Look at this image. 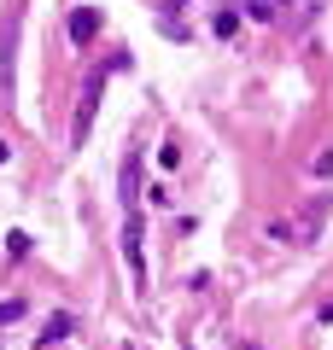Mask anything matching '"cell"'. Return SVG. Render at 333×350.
I'll return each instance as SVG.
<instances>
[{
	"label": "cell",
	"mask_w": 333,
	"mask_h": 350,
	"mask_svg": "<svg viewBox=\"0 0 333 350\" xmlns=\"http://www.w3.org/2000/svg\"><path fill=\"white\" fill-rule=\"evenodd\" d=\"M129 64H135L129 53H111V59H99L94 70H88V82H82V105H76V123H71V140H76V146L94 135V117H99V100H106V82H111L117 70H129Z\"/></svg>",
	"instance_id": "6da1fadb"
},
{
	"label": "cell",
	"mask_w": 333,
	"mask_h": 350,
	"mask_svg": "<svg viewBox=\"0 0 333 350\" xmlns=\"http://www.w3.org/2000/svg\"><path fill=\"white\" fill-rule=\"evenodd\" d=\"M18 94V12L0 24V100Z\"/></svg>",
	"instance_id": "7a4b0ae2"
},
{
	"label": "cell",
	"mask_w": 333,
	"mask_h": 350,
	"mask_svg": "<svg viewBox=\"0 0 333 350\" xmlns=\"http://www.w3.org/2000/svg\"><path fill=\"white\" fill-rule=\"evenodd\" d=\"M123 262H129V280L135 292H147V257H140V211L123 216Z\"/></svg>",
	"instance_id": "3957f363"
},
{
	"label": "cell",
	"mask_w": 333,
	"mask_h": 350,
	"mask_svg": "<svg viewBox=\"0 0 333 350\" xmlns=\"http://www.w3.org/2000/svg\"><path fill=\"white\" fill-rule=\"evenodd\" d=\"M99 36V6H76L71 12V41H94Z\"/></svg>",
	"instance_id": "277c9868"
},
{
	"label": "cell",
	"mask_w": 333,
	"mask_h": 350,
	"mask_svg": "<svg viewBox=\"0 0 333 350\" xmlns=\"http://www.w3.org/2000/svg\"><path fill=\"white\" fill-rule=\"evenodd\" d=\"M71 327H76V315H71V310H59V315H47V327H41V338H36V345H59V338L71 333Z\"/></svg>",
	"instance_id": "5b68a950"
},
{
	"label": "cell",
	"mask_w": 333,
	"mask_h": 350,
	"mask_svg": "<svg viewBox=\"0 0 333 350\" xmlns=\"http://www.w3.org/2000/svg\"><path fill=\"white\" fill-rule=\"evenodd\" d=\"M210 29H217V36H234V29H240V12H234V6H222V12L210 18Z\"/></svg>",
	"instance_id": "8992f818"
},
{
	"label": "cell",
	"mask_w": 333,
	"mask_h": 350,
	"mask_svg": "<svg viewBox=\"0 0 333 350\" xmlns=\"http://www.w3.org/2000/svg\"><path fill=\"white\" fill-rule=\"evenodd\" d=\"M246 18H258V24H275V18H281V6H275V0H251Z\"/></svg>",
	"instance_id": "52a82bcc"
},
{
	"label": "cell",
	"mask_w": 333,
	"mask_h": 350,
	"mask_svg": "<svg viewBox=\"0 0 333 350\" xmlns=\"http://www.w3.org/2000/svg\"><path fill=\"white\" fill-rule=\"evenodd\" d=\"M6 251H12V257H29V234H24V228H12V234H6Z\"/></svg>",
	"instance_id": "ba28073f"
},
{
	"label": "cell",
	"mask_w": 333,
	"mask_h": 350,
	"mask_svg": "<svg viewBox=\"0 0 333 350\" xmlns=\"http://www.w3.org/2000/svg\"><path fill=\"white\" fill-rule=\"evenodd\" d=\"M158 163H164V170H175V163H182V146H175V135L164 140V152H158Z\"/></svg>",
	"instance_id": "9c48e42d"
},
{
	"label": "cell",
	"mask_w": 333,
	"mask_h": 350,
	"mask_svg": "<svg viewBox=\"0 0 333 350\" xmlns=\"http://www.w3.org/2000/svg\"><path fill=\"white\" fill-rule=\"evenodd\" d=\"M24 315V304H0V321H18Z\"/></svg>",
	"instance_id": "30bf717a"
},
{
	"label": "cell",
	"mask_w": 333,
	"mask_h": 350,
	"mask_svg": "<svg viewBox=\"0 0 333 350\" xmlns=\"http://www.w3.org/2000/svg\"><path fill=\"white\" fill-rule=\"evenodd\" d=\"M316 321H333V304H321V315H316Z\"/></svg>",
	"instance_id": "8fae6325"
},
{
	"label": "cell",
	"mask_w": 333,
	"mask_h": 350,
	"mask_svg": "<svg viewBox=\"0 0 333 350\" xmlns=\"http://www.w3.org/2000/svg\"><path fill=\"white\" fill-rule=\"evenodd\" d=\"M6 158H12V146H6V140H0V163H6Z\"/></svg>",
	"instance_id": "7c38bea8"
},
{
	"label": "cell",
	"mask_w": 333,
	"mask_h": 350,
	"mask_svg": "<svg viewBox=\"0 0 333 350\" xmlns=\"http://www.w3.org/2000/svg\"><path fill=\"white\" fill-rule=\"evenodd\" d=\"M275 6H281V12H286V6H293V0H275Z\"/></svg>",
	"instance_id": "4fadbf2b"
},
{
	"label": "cell",
	"mask_w": 333,
	"mask_h": 350,
	"mask_svg": "<svg viewBox=\"0 0 333 350\" xmlns=\"http://www.w3.org/2000/svg\"><path fill=\"white\" fill-rule=\"evenodd\" d=\"M246 350H251V345H246Z\"/></svg>",
	"instance_id": "5bb4252c"
}]
</instances>
